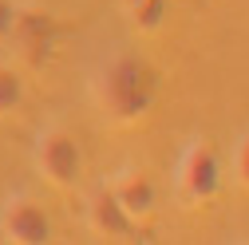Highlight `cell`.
Segmentation results:
<instances>
[{
  "mask_svg": "<svg viewBox=\"0 0 249 245\" xmlns=\"http://www.w3.org/2000/svg\"><path fill=\"white\" fill-rule=\"evenodd\" d=\"M16 4H12V0H0V40H8L12 36V24H16Z\"/></svg>",
  "mask_w": 249,
  "mask_h": 245,
  "instance_id": "11",
  "label": "cell"
},
{
  "mask_svg": "<svg viewBox=\"0 0 249 245\" xmlns=\"http://www.w3.org/2000/svg\"><path fill=\"white\" fill-rule=\"evenodd\" d=\"M170 12V0H135L131 4V24L139 32H159Z\"/></svg>",
  "mask_w": 249,
  "mask_h": 245,
  "instance_id": "8",
  "label": "cell"
},
{
  "mask_svg": "<svg viewBox=\"0 0 249 245\" xmlns=\"http://www.w3.org/2000/svg\"><path fill=\"white\" fill-rule=\"evenodd\" d=\"M233 170H237V178H241V186H249V135L237 142V150H233Z\"/></svg>",
  "mask_w": 249,
  "mask_h": 245,
  "instance_id": "10",
  "label": "cell"
},
{
  "mask_svg": "<svg viewBox=\"0 0 249 245\" xmlns=\"http://www.w3.org/2000/svg\"><path fill=\"white\" fill-rule=\"evenodd\" d=\"M36 170L52 182V186H75L83 178V150L71 131L64 127H48L36 139Z\"/></svg>",
  "mask_w": 249,
  "mask_h": 245,
  "instance_id": "3",
  "label": "cell"
},
{
  "mask_svg": "<svg viewBox=\"0 0 249 245\" xmlns=\"http://www.w3.org/2000/svg\"><path fill=\"white\" fill-rule=\"evenodd\" d=\"M0 229H4V237L16 241V245H48L52 241V218L44 213L40 202L24 198V194H16V198L4 202Z\"/></svg>",
  "mask_w": 249,
  "mask_h": 245,
  "instance_id": "4",
  "label": "cell"
},
{
  "mask_svg": "<svg viewBox=\"0 0 249 245\" xmlns=\"http://www.w3.org/2000/svg\"><path fill=\"white\" fill-rule=\"evenodd\" d=\"M87 222H91V229H95L99 237H111V241H131L139 233V222L119 206V198L111 190H95V194H91Z\"/></svg>",
  "mask_w": 249,
  "mask_h": 245,
  "instance_id": "5",
  "label": "cell"
},
{
  "mask_svg": "<svg viewBox=\"0 0 249 245\" xmlns=\"http://www.w3.org/2000/svg\"><path fill=\"white\" fill-rule=\"evenodd\" d=\"M178 190L186 202L206 206L217 198L222 190V162H217V150L206 139H194L190 146L182 150V162H178Z\"/></svg>",
  "mask_w": 249,
  "mask_h": 245,
  "instance_id": "2",
  "label": "cell"
},
{
  "mask_svg": "<svg viewBox=\"0 0 249 245\" xmlns=\"http://www.w3.org/2000/svg\"><path fill=\"white\" fill-rule=\"evenodd\" d=\"M24 103V79L12 64H0V115H12Z\"/></svg>",
  "mask_w": 249,
  "mask_h": 245,
  "instance_id": "9",
  "label": "cell"
},
{
  "mask_svg": "<svg viewBox=\"0 0 249 245\" xmlns=\"http://www.w3.org/2000/svg\"><path fill=\"white\" fill-rule=\"evenodd\" d=\"M52 36H55V16H52V12H44V8H20V12H16L12 40H16L28 55L48 52Z\"/></svg>",
  "mask_w": 249,
  "mask_h": 245,
  "instance_id": "7",
  "label": "cell"
},
{
  "mask_svg": "<svg viewBox=\"0 0 249 245\" xmlns=\"http://www.w3.org/2000/svg\"><path fill=\"white\" fill-rule=\"evenodd\" d=\"M111 194L119 198V206L127 210L135 222H139V218H150L154 206H159V190H154V182H150L142 170H127V174L111 186Z\"/></svg>",
  "mask_w": 249,
  "mask_h": 245,
  "instance_id": "6",
  "label": "cell"
},
{
  "mask_svg": "<svg viewBox=\"0 0 249 245\" xmlns=\"http://www.w3.org/2000/svg\"><path fill=\"white\" fill-rule=\"evenodd\" d=\"M95 95H99V107L115 122H139L154 103V71L142 55L119 52L99 68Z\"/></svg>",
  "mask_w": 249,
  "mask_h": 245,
  "instance_id": "1",
  "label": "cell"
},
{
  "mask_svg": "<svg viewBox=\"0 0 249 245\" xmlns=\"http://www.w3.org/2000/svg\"><path fill=\"white\" fill-rule=\"evenodd\" d=\"M123 4H127V8H131V4H135V0H123Z\"/></svg>",
  "mask_w": 249,
  "mask_h": 245,
  "instance_id": "12",
  "label": "cell"
}]
</instances>
